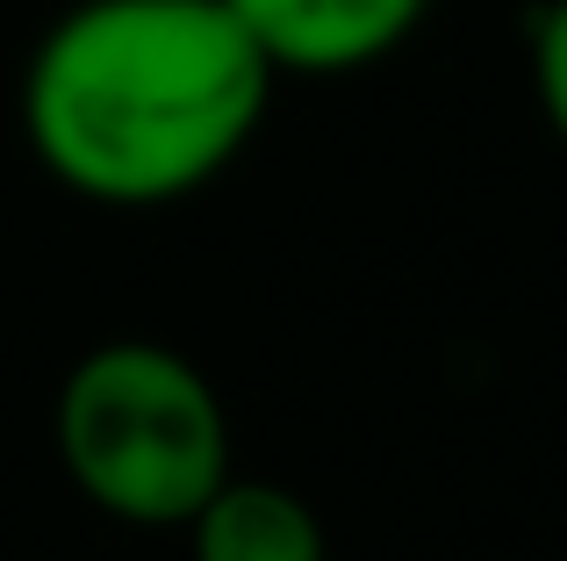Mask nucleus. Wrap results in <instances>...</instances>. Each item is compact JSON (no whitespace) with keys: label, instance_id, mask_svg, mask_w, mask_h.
Masks as SVG:
<instances>
[{"label":"nucleus","instance_id":"5","mask_svg":"<svg viewBox=\"0 0 567 561\" xmlns=\"http://www.w3.org/2000/svg\"><path fill=\"white\" fill-rule=\"evenodd\" d=\"M532 101H539L554 144L567 152V0L532 8Z\"/></svg>","mask_w":567,"mask_h":561},{"label":"nucleus","instance_id":"2","mask_svg":"<svg viewBox=\"0 0 567 561\" xmlns=\"http://www.w3.org/2000/svg\"><path fill=\"white\" fill-rule=\"evenodd\" d=\"M58 461L123 526H187L230 482V410L187 353L109 338L58 389Z\"/></svg>","mask_w":567,"mask_h":561},{"label":"nucleus","instance_id":"4","mask_svg":"<svg viewBox=\"0 0 567 561\" xmlns=\"http://www.w3.org/2000/svg\"><path fill=\"white\" fill-rule=\"evenodd\" d=\"M181 533L187 561H331L317 504L288 482L259 476H230Z\"/></svg>","mask_w":567,"mask_h":561},{"label":"nucleus","instance_id":"3","mask_svg":"<svg viewBox=\"0 0 567 561\" xmlns=\"http://www.w3.org/2000/svg\"><path fill=\"white\" fill-rule=\"evenodd\" d=\"M223 8L245 22L274 72L338 80L395 58L424 29L431 0H223Z\"/></svg>","mask_w":567,"mask_h":561},{"label":"nucleus","instance_id":"1","mask_svg":"<svg viewBox=\"0 0 567 561\" xmlns=\"http://www.w3.org/2000/svg\"><path fill=\"white\" fill-rule=\"evenodd\" d=\"M274 80L223 0H72L22 65V137L65 195L166 210L245 159Z\"/></svg>","mask_w":567,"mask_h":561}]
</instances>
